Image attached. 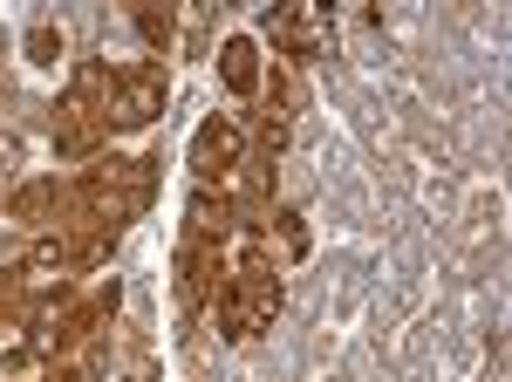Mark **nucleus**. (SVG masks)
<instances>
[{
  "instance_id": "nucleus-4",
  "label": "nucleus",
  "mask_w": 512,
  "mask_h": 382,
  "mask_svg": "<svg viewBox=\"0 0 512 382\" xmlns=\"http://www.w3.org/2000/svg\"><path fill=\"white\" fill-rule=\"evenodd\" d=\"M315 28H321V14H280L274 21V35L294 41V55H315Z\"/></svg>"
},
{
  "instance_id": "nucleus-1",
  "label": "nucleus",
  "mask_w": 512,
  "mask_h": 382,
  "mask_svg": "<svg viewBox=\"0 0 512 382\" xmlns=\"http://www.w3.org/2000/svg\"><path fill=\"white\" fill-rule=\"evenodd\" d=\"M158 110H164V76H158V69H137V76H123V89H117V123H123V130L151 123Z\"/></svg>"
},
{
  "instance_id": "nucleus-3",
  "label": "nucleus",
  "mask_w": 512,
  "mask_h": 382,
  "mask_svg": "<svg viewBox=\"0 0 512 382\" xmlns=\"http://www.w3.org/2000/svg\"><path fill=\"white\" fill-rule=\"evenodd\" d=\"M219 69H226V89H233V96H253V82H260V48L246 35H233L219 48Z\"/></svg>"
},
{
  "instance_id": "nucleus-2",
  "label": "nucleus",
  "mask_w": 512,
  "mask_h": 382,
  "mask_svg": "<svg viewBox=\"0 0 512 382\" xmlns=\"http://www.w3.org/2000/svg\"><path fill=\"white\" fill-rule=\"evenodd\" d=\"M239 157V130L233 123H205L198 130V144H192V164H198V178H212V171H226Z\"/></svg>"
}]
</instances>
